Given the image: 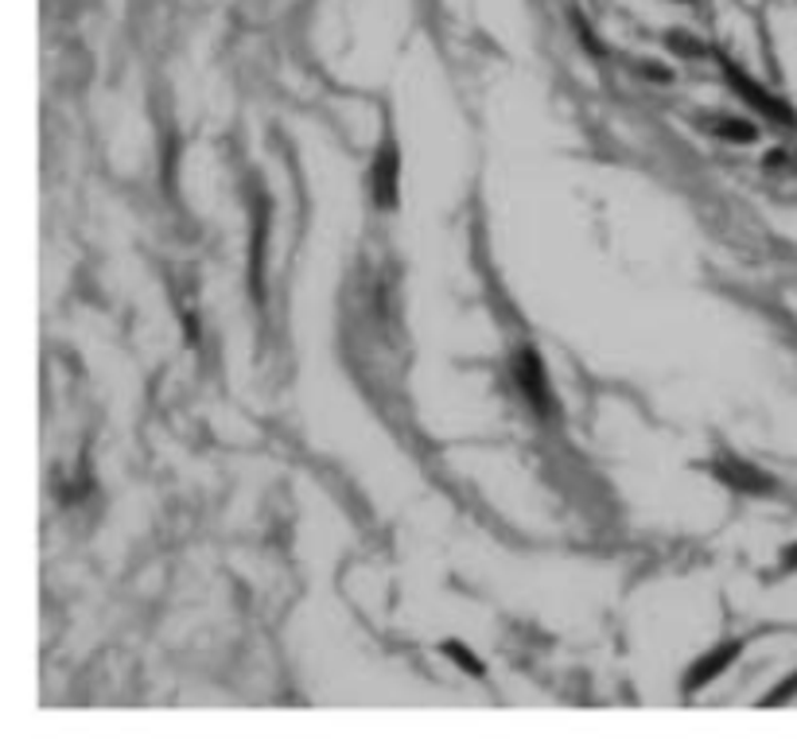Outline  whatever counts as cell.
<instances>
[{
    "label": "cell",
    "instance_id": "cell-7",
    "mask_svg": "<svg viewBox=\"0 0 797 750\" xmlns=\"http://www.w3.org/2000/svg\"><path fill=\"white\" fill-rule=\"evenodd\" d=\"M444 653H447V658H452L460 669H468L471 677H483V673H486V669H483V661H479L475 653H471L463 642H444Z\"/></svg>",
    "mask_w": 797,
    "mask_h": 750
},
{
    "label": "cell",
    "instance_id": "cell-1",
    "mask_svg": "<svg viewBox=\"0 0 797 750\" xmlns=\"http://www.w3.org/2000/svg\"><path fill=\"white\" fill-rule=\"evenodd\" d=\"M724 75H728L731 90H736L739 98H744L751 109H759L762 117H770V121H778V125H797V114H794V109L786 106L783 98H775V93H770V90H762V86L755 82L751 75H744V70L736 67V62L724 59Z\"/></svg>",
    "mask_w": 797,
    "mask_h": 750
},
{
    "label": "cell",
    "instance_id": "cell-6",
    "mask_svg": "<svg viewBox=\"0 0 797 750\" xmlns=\"http://www.w3.org/2000/svg\"><path fill=\"white\" fill-rule=\"evenodd\" d=\"M705 129L716 132V137H724V140H736V145H751L755 140V125L739 121V117H708Z\"/></svg>",
    "mask_w": 797,
    "mask_h": 750
},
{
    "label": "cell",
    "instance_id": "cell-3",
    "mask_svg": "<svg viewBox=\"0 0 797 750\" xmlns=\"http://www.w3.org/2000/svg\"><path fill=\"white\" fill-rule=\"evenodd\" d=\"M712 475L720 478L724 486H731L736 494H767V491H775V478H770L767 471H759L755 463H747V460H731V455H724V460H712Z\"/></svg>",
    "mask_w": 797,
    "mask_h": 750
},
{
    "label": "cell",
    "instance_id": "cell-5",
    "mask_svg": "<svg viewBox=\"0 0 797 750\" xmlns=\"http://www.w3.org/2000/svg\"><path fill=\"white\" fill-rule=\"evenodd\" d=\"M736 658H739V642H724V645H716V650H708L705 658H700L697 665L689 669V677H685V689H689V692L705 689V684L716 681V677H720Z\"/></svg>",
    "mask_w": 797,
    "mask_h": 750
},
{
    "label": "cell",
    "instance_id": "cell-8",
    "mask_svg": "<svg viewBox=\"0 0 797 750\" xmlns=\"http://www.w3.org/2000/svg\"><path fill=\"white\" fill-rule=\"evenodd\" d=\"M794 692H797V673H794V677H786V684H778L775 692H767V697H762V704H767V708L786 704V700H790Z\"/></svg>",
    "mask_w": 797,
    "mask_h": 750
},
{
    "label": "cell",
    "instance_id": "cell-2",
    "mask_svg": "<svg viewBox=\"0 0 797 750\" xmlns=\"http://www.w3.org/2000/svg\"><path fill=\"white\" fill-rule=\"evenodd\" d=\"M514 377H518V389L522 397L530 401L541 416L552 413V385H549V369H544L541 354L537 351H522L514 358Z\"/></svg>",
    "mask_w": 797,
    "mask_h": 750
},
{
    "label": "cell",
    "instance_id": "cell-4",
    "mask_svg": "<svg viewBox=\"0 0 797 750\" xmlns=\"http://www.w3.org/2000/svg\"><path fill=\"white\" fill-rule=\"evenodd\" d=\"M397 179H401V156L393 145H385L374 156V168H370V195H374L377 207L393 210L397 207Z\"/></svg>",
    "mask_w": 797,
    "mask_h": 750
},
{
    "label": "cell",
    "instance_id": "cell-10",
    "mask_svg": "<svg viewBox=\"0 0 797 750\" xmlns=\"http://www.w3.org/2000/svg\"><path fill=\"white\" fill-rule=\"evenodd\" d=\"M786 568H797V544L794 549H786Z\"/></svg>",
    "mask_w": 797,
    "mask_h": 750
},
{
    "label": "cell",
    "instance_id": "cell-9",
    "mask_svg": "<svg viewBox=\"0 0 797 750\" xmlns=\"http://www.w3.org/2000/svg\"><path fill=\"white\" fill-rule=\"evenodd\" d=\"M669 47H673V51H681V55H705V47H700L692 36H681V31H673V36H669Z\"/></svg>",
    "mask_w": 797,
    "mask_h": 750
}]
</instances>
